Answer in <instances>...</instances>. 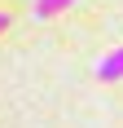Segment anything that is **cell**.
Segmentation results:
<instances>
[{
	"instance_id": "1",
	"label": "cell",
	"mask_w": 123,
	"mask_h": 128,
	"mask_svg": "<svg viewBox=\"0 0 123 128\" xmlns=\"http://www.w3.org/2000/svg\"><path fill=\"white\" fill-rule=\"evenodd\" d=\"M97 75L110 84V80H123V49H114V53H106L97 62Z\"/></svg>"
},
{
	"instance_id": "2",
	"label": "cell",
	"mask_w": 123,
	"mask_h": 128,
	"mask_svg": "<svg viewBox=\"0 0 123 128\" xmlns=\"http://www.w3.org/2000/svg\"><path fill=\"white\" fill-rule=\"evenodd\" d=\"M75 0H35V18L40 22H49V18H57V13H66Z\"/></svg>"
},
{
	"instance_id": "3",
	"label": "cell",
	"mask_w": 123,
	"mask_h": 128,
	"mask_svg": "<svg viewBox=\"0 0 123 128\" xmlns=\"http://www.w3.org/2000/svg\"><path fill=\"white\" fill-rule=\"evenodd\" d=\"M9 22H13L9 13H0V36H4V31H9Z\"/></svg>"
}]
</instances>
